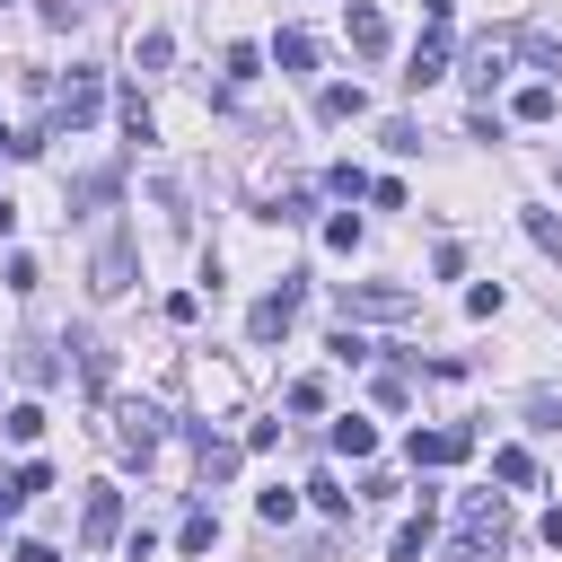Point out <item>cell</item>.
Wrapping results in <instances>:
<instances>
[{"label":"cell","instance_id":"cell-26","mask_svg":"<svg viewBox=\"0 0 562 562\" xmlns=\"http://www.w3.org/2000/svg\"><path fill=\"white\" fill-rule=\"evenodd\" d=\"M9 483H18V492H26V501H35V492H53V465H44V457H26V465H18V474H9Z\"/></svg>","mask_w":562,"mask_h":562},{"label":"cell","instance_id":"cell-1","mask_svg":"<svg viewBox=\"0 0 562 562\" xmlns=\"http://www.w3.org/2000/svg\"><path fill=\"white\" fill-rule=\"evenodd\" d=\"M501 544H509V501L501 492H465V509H457V562H483Z\"/></svg>","mask_w":562,"mask_h":562},{"label":"cell","instance_id":"cell-28","mask_svg":"<svg viewBox=\"0 0 562 562\" xmlns=\"http://www.w3.org/2000/svg\"><path fill=\"white\" fill-rule=\"evenodd\" d=\"M255 70H263V53H255V44H228V79H237V88H246V79H255Z\"/></svg>","mask_w":562,"mask_h":562},{"label":"cell","instance_id":"cell-9","mask_svg":"<svg viewBox=\"0 0 562 562\" xmlns=\"http://www.w3.org/2000/svg\"><path fill=\"white\" fill-rule=\"evenodd\" d=\"M114 448L149 465V448H158V413H149V404H114Z\"/></svg>","mask_w":562,"mask_h":562},{"label":"cell","instance_id":"cell-25","mask_svg":"<svg viewBox=\"0 0 562 562\" xmlns=\"http://www.w3.org/2000/svg\"><path fill=\"white\" fill-rule=\"evenodd\" d=\"M255 518H263V527H290V518H299V492H263Z\"/></svg>","mask_w":562,"mask_h":562},{"label":"cell","instance_id":"cell-15","mask_svg":"<svg viewBox=\"0 0 562 562\" xmlns=\"http://www.w3.org/2000/svg\"><path fill=\"white\" fill-rule=\"evenodd\" d=\"M193 448H202V483H220V474H237V448H228V439H211V430H193Z\"/></svg>","mask_w":562,"mask_h":562},{"label":"cell","instance_id":"cell-29","mask_svg":"<svg viewBox=\"0 0 562 562\" xmlns=\"http://www.w3.org/2000/svg\"><path fill=\"white\" fill-rule=\"evenodd\" d=\"M386 149H404V158H413V149H422V123H413V114H395V123H386Z\"/></svg>","mask_w":562,"mask_h":562},{"label":"cell","instance_id":"cell-10","mask_svg":"<svg viewBox=\"0 0 562 562\" xmlns=\"http://www.w3.org/2000/svg\"><path fill=\"white\" fill-rule=\"evenodd\" d=\"M342 35H351V53H386V18H378V0H342Z\"/></svg>","mask_w":562,"mask_h":562},{"label":"cell","instance_id":"cell-24","mask_svg":"<svg viewBox=\"0 0 562 562\" xmlns=\"http://www.w3.org/2000/svg\"><path fill=\"white\" fill-rule=\"evenodd\" d=\"M307 492H316V509H325V518H351V492H342V483H334V474H316V483H307Z\"/></svg>","mask_w":562,"mask_h":562},{"label":"cell","instance_id":"cell-33","mask_svg":"<svg viewBox=\"0 0 562 562\" xmlns=\"http://www.w3.org/2000/svg\"><path fill=\"white\" fill-rule=\"evenodd\" d=\"M18 509H26V492H18V483H0V518H18Z\"/></svg>","mask_w":562,"mask_h":562},{"label":"cell","instance_id":"cell-19","mask_svg":"<svg viewBox=\"0 0 562 562\" xmlns=\"http://www.w3.org/2000/svg\"><path fill=\"white\" fill-rule=\"evenodd\" d=\"M325 193H342V202H360V193H369V167H351V158H342V167H325Z\"/></svg>","mask_w":562,"mask_h":562},{"label":"cell","instance_id":"cell-37","mask_svg":"<svg viewBox=\"0 0 562 562\" xmlns=\"http://www.w3.org/2000/svg\"><path fill=\"white\" fill-rule=\"evenodd\" d=\"M9 237H18V211H9V202H0V246H9Z\"/></svg>","mask_w":562,"mask_h":562},{"label":"cell","instance_id":"cell-3","mask_svg":"<svg viewBox=\"0 0 562 562\" xmlns=\"http://www.w3.org/2000/svg\"><path fill=\"white\" fill-rule=\"evenodd\" d=\"M97 105H105V70H61V79H53V123H61V132L97 123Z\"/></svg>","mask_w":562,"mask_h":562},{"label":"cell","instance_id":"cell-4","mask_svg":"<svg viewBox=\"0 0 562 562\" xmlns=\"http://www.w3.org/2000/svg\"><path fill=\"white\" fill-rule=\"evenodd\" d=\"M509 70H518V35H483V44H465V88H474V97H492Z\"/></svg>","mask_w":562,"mask_h":562},{"label":"cell","instance_id":"cell-5","mask_svg":"<svg viewBox=\"0 0 562 562\" xmlns=\"http://www.w3.org/2000/svg\"><path fill=\"white\" fill-rule=\"evenodd\" d=\"M132 272H140L132 237H105V246H97V263H88V290H97V299H123V290H132Z\"/></svg>","mask_w":562,"mask_h":562},{"label":"cell","instance_id":"cell-7","mask_svg":"<svg viewBox=\"0 0 562 562\" xmlns=\"http://www.w3.org/2000/svg\"><path fill=\"white\" fill-rule=\"evenodd\" d=\"M290 316H299V281L263 290V299L246 307V334H255V342H281V334H290Z\"/></svg>","mask_w":562,"mask_h":562},{"label":"cell","instance_id":"cell-14","mask_svg":"<svg viewBox=\"0 0 562 562\" xmlns=\"http://www.w3.org/2000/svg\"><path fill=\"white\" fill-rule=\"evenodd\" d=\"M422 544H430V501H422V518H404V527H395L386 562H422Z\"/></svg>","mask_w":562,"mask_h":562},{"label":"cell","instance_id":"cell-22","mask_svg":"<svg viewBox=\"0 0 562 562\" xmlns=\"http://www.w3.org/2000/svg\"><path fill=\"white\" fill-rule=\"evenodd\" d=\"M167 61H176V35L149 26V35H140V70H167Z\"/></svg>","mask_w":562,"mask_h":562},{"label":"cell","instance_id":"cell-35","mask_svg":"<svg viewBox=\"0 0 562 562\" xmlns=\"http://www.w3.org/2000/svg\"><path fill=\"white\" fill-rule=\"evenodd\" d=\"M18 562H61V553L53 544H18Z\"/></svg>","mask_w":562,"mask_h":562},{"label":"cell","instance_id":"cell-17","mask_svg":"<svg viewBox=\"0 0 562 562\" xmlns=\"http://www.w3.org/2000/svg\"><path fill=\"white\" fill-rule=\"evenodd\" d=\"M176 544H184V553H211V544H220V518H211V509H193V518L176 527Z\"/></svg>","mask_w":562,"mask_h":562},{"label":"cell","instance_id":"cell-23","mask_svg":"<svg viewBox=\"0 0 562 562\" xmlns=\"http://www.w3.org/2000/svg\"><path fill=\"white\" fill-rule=\"evenodd\" d=\"M18 369H26V386H53V378H61V360H53V351H35V342L18 351Z\"/></svg>","mask_w":562,"mask_h":562},{"label":"cell","instance_id":"cell-18","mask_svg":"<svg viewBox=\"0 0 562 562\" xmlns=\"http://www.w3.org/2000/svg\"><path fill=\"white\" fill-rule=\"evenodd\" d=\"M509 114H518V123H553V88H544V79H536V88H518V105H509Z\"/></svg>","mask_w":562,"mask_h":562},{"label":"cell","instance_id":"cell-36","mask_svg":"<svg viewBox=\"0 0 562 562\" xmlns=\"http://www.w3.org/2000/svg\"><path fill=\"white\" fill-rule=\"evenodd\" d=\"M422 18H430V26H448V0H422Z\"/></svg>","mask_w":562,"mask_h":562},{"label":"cell","instance_id":"cell-21","mask_svg":"<svg viewBox=\"0 0 562 562\" xmlns=\"http://www.w3.org/2000/svg\"><path fill=\"white\" fill-rule=\"evenodd\" d=\"M492 474H501V483H518V492H527V483H536V457H527V448H501V457H492Z\"/></svg>","mask_w":562,"mask_h":562},{"label":"cell","instance_id":"cell-32","mask_svg":"<svg viewBox=\"0 0 562 562\" xmlns=\"http://www.w3.org/2000/svg\"><path fill=\"white\" fill-rule=\"evenodd\" d=\"M527 422L536 430H562V395H527Z\"/></svg>","mask_w":562,"mask_h":562},{"label":"cell","instance_id":"cell-20","mask_svg":"<svg viewBox=\"0 0 562 562\" xmlns=\"http://www.w3.org/2000/svg\"><path fill=\"white\" fill-rule=\"evenodd\" d=\"M360 237H369V228H360V211H334V220H325V246H334V255H351Z\"/></svg>","mask_w":562,"mask_h":562},{"label":"cell","instance_id":"cell-13","mask_svg":"<svg viewBox=\"0 0 562 562\" xmlns=\"http://www.w3.org/2000/svg\"><path fill=\"white\" fill-rule=\"evenodd\" d=\"M325 439H334V457H378V430H369L360 413H342V422H334Z\"/></svg>","mask_w":562,"mask_h":562},{"label":"cell","instance_id":"cell-8","mask_svg":"<svg viewBox=\"0 0 562 562\" xmlns=\"http://www.w3.org/2000/svg\"><path fill=\"white\" fill-rule=\"evenodd\" d=\"M465 448H474V430H465V422H448V430H413V448H404V457H413V474H422V465H457Z\"/></svg>","mask_w":562,"mask_h":562},{"label":"cell","instance_id":"cell-34","mask_svg":"<svg viewBox=\"0 0 562 562\" xmlns=\"http://www.w3.org/2000/svg\"><path fill=\"white\" fill-rule=\"evenodd\" d=\"M544 544H553V553H562V509H544Z\"/></svg>","mask_w":562,"mask_h":562},{"label":"cell","instance_id":"cell-12","mask_svg":"<svg viewBox=\"0 0 562 562\" xmlns=\"http://www.w3.org/2000/svg\"><path fill=\"white\" fill-rule=\"evenodd\" d=\"M316 114H325V123H360V114H369L360 79H334V88H316Z\"/></svg>","mask_w":562,"mask_h":562},{"label":"cell","instance_id":"cell-27","mask_svg":"<svg viewBox=\"0 0 562 562\" xmlns=\"http://www.w3.org/2000/svg\"><path fill=\"white\" fill-rule=\"evenodd\" d=\"M527 237H536L544 255H562V220H553V211H527Z\"/></svg>","mask_w":562,"mask_h":562},{"label":"cell","instance_id":"cell-6","mask_svg":"<svg viewBox=\"0 0 562 562\" xmlns=\"http://www.w3.org/2000/svg\"><path fill=\"white\" fill-rule=\"evenodd\" d=\"M123 536V492L114 483H88V509H79V544L97 553V544H114Z\"/></svg>","mask_w":562,"mask_h":562},{"label":"cell","instance_id":"cell-16","mask_svg":"<svg viewBox=\"0 0 562 562\" xmlns=\"http://www.w3.org/2000/svg\"><path fill=\"white\" fill-rule=\"evenodd\" d=\"M272 61H281V70H307V61H316V35H299V26L272 35Z\"/></svg>","mask_w":562,"mask_h":562},{"label":"cell","instance_id":"cell-30","mask_svg":"<svg viewBox=\"0 0 562 562\" xmlns=\"http://www.w3.org/2000/svg\"><path fill=\"white\" fill-rule=\"evenodd\" d=\"M465 316H501V281H474L465 290Z\"/></svg>","mask_w":562,"mask_h":562},{"label":"cell","instance_id":"cell-2","mask_svg":"<svg viewBox=\"0 0 562 562\" xmlns=\"http://www.w3.org/2000/svg\"><path fill=\"white\" fill-rule=\"evenodd\" d=\"M422 299L404 290V281H351L342 290V325H404Z\"/></svg>","mask_w":562,"mask_h":562},{"label":"cell","instance_id":"cell-11","mask_svg":"<svg viewBox=\"0 0 562 562\" xmlns=\"http://www.w3.org/2000/svg\"><path fill=\"white\" fill-rule=\"evenodd\" d=\"M413 88H430V79H448V26H430L422 44H413V70H404Z\"/></svg>","mask_w":562,"mask_h":562},{"label":"cell","instance_id":"cell-31","mask_svg":"<svg viewBox=\"0 0 562 562\" xmlns=\"http://www.w3.org/2000/svg\"><path fill=\"white\" fill-rule=\"evenodd\" d=\"M290 413H325V378H299L290 386Z\"/></svg>","mask_w":562,"mask_h":562}]
</instances>
